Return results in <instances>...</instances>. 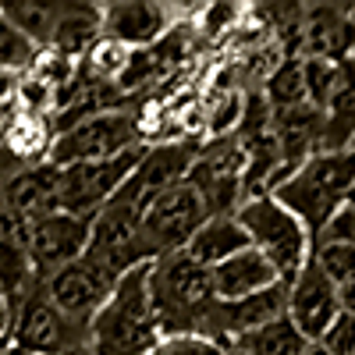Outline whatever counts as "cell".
I'll use <instances>...</instances> for the list:
<instances>
[{"label":"cell","mask_w":355,"mask_h":355,"mask_svg":"<svg viewBox=\"0 0 355 355\" xmlns=\"http://www.w3.org/2000/svg\"><path fill=\"white\" fill-rule=\"evenodd\" d=\"M164 341L160 316L150 299V263L128 270L89 323V355H150Z\"/></svg>","instance_id":"obj_1"},{"label":"cell","mask_w":355,"mask_h":355,"mask_svg":"<svg viewBox=\"0 0 355 355\" xmlns=\"http://www.w3.org/2000/svg\"><path fill=\"white\" fill-rule=\"evenodd\" d=\"M150 299L164 334H206L217 306L210 270L189 252H171L150 263Z\"/></svg>","instance_id":"obj_2"},{"label":"cell","mask_w":355,"mask_h":355,"mask_svg":"<svg viewBox=\"0 0 355 355\" xmlns=\"http://www.w3.org/2000/svg\"><path fill=\"white\" fill-rule=\"evenodd\" d=\"M288 210L306 224V231L316 234L327 227V220L355 199V150L345 153H313L302 167L274 192Z\"/></svg>","instance_id":"obj_3"},{"label":"cell","mask_w":355,"mask_h":355,"mask_svg":"<svg viewBox=\"0 0 355 355\" xmlns=\"http://www.w3.org/2000/svg\"><path fill=\"white\" fill-rule=\"evenodd\" d=\"M234 217H239V224L245 227L252 249L270 259L281 284H291L302 274V266L313 256V234L306 231V224L295 217L281 199H274V196L245 199Z\"/></svg>","instance_id":"obj_4"},{"label":"cell","mask_w":355,"mask_h":355,"mask_svg":"<svg viewBox=\"0 0 355 355\" xmlns=\"http://www.w3.org/2000/svg\"><path fill=\"white\" fill-rule=\"evenodd\" d=\"M85 256L107 266L114 277H125L135 266L153 263V249L142 234V202L128 182L93 217V234H89Z\"/></svg>","instance_id":"obj_5"},{"label":"cell","mask_w":355,"mask_h":355,"mask_svg":"<svg viewBox=\"0 0 355 355\" xmlns=\"http://www.w3.org/2000/svg\"><path fill=\"white\" fill-rule=\"evenodd\" d=\"M139 146H146L139 114H132L128 107H114V110H100L93 117H85L75 128L57 135L50 164L71 167V164H89V160H114L121 153L139 150Z\"/></svg>","instance_id":"obj_6"},{"label":"cell","mask_w":355,"mask_h":355,"mask_svg":"<svg viewBox=\"0 0 355 355\" xmlns=\"http://www.w3.org/2000/svg\"><path fill=\"white\" fill-rule=\"evenodd\" d=\"M142 153H146V146L114 157V160H89V164L57 167V210L75 214V217H96L135 174Z\"/></svg>","instance_id":"obj_7"},{"label":"cell","mask_w":355,"mask_h":355,"mask_svg":"<svg viewBox=\"0 0 355 355\" xmlns=\"http://www.w3.org/2000/svg\"><path fill=\"white\" fill-rule=\"evenodd\" d=\"M206 220H210V214H206L199 192L189 182L157 196V199H150L142 206V234L153 249V259L171 256V252H185L192 234Z\"/></svg>","instance_id":"obj_8"},{"label":"cell","mask_w":355,"mask_h":355,"mask_svg":"<svg viewBox=\"0 0 355 355\" xmlns=\"http://www.w3.org/2000/svg\"><path fill=\"white\" fill-rule=\"evenodd\" d=\"M85 341H89V331L71 323L46 299L43 288L28 299V306L18 313L8 334V345L21 355H71V352H82Z\"/></svg>","instance_id":"obj_9"},{"label":"cell","mask_w":355,"mask_h":355,"mask_svg":"<svg viewBox=\"0 0 355 355\" xmlns=\"http://www.w3.org/2000/svg\"><path fill=\"white\" fill-rule=\"evenodd\" d=\"M117 281H121V277H114L107 266H100L96 259L82 256V259L61 266L57 274H50L43 281V291L71 323H78V327L89 331L93 316L103 309V302L114 295Z\"/></svg>","instance_id":"obj_10"},{"label":"cell","mask_w":355,"mask_h":355,"mask_svg":"<svg viewBox=\"0 0 355 355\" xmlns=\"http://www.w3.org/2000/svg\"><path fill=\"white\" fill-rule=\"evenodd\" d=\"M89 234H93V217H75L57 210L40 220H28V259H33L40 281L82 259L89 249Z\"/></svg>","instance_id":"obj_11"},{"label":"cell","mask_w":355,"mask_h":355,"mask_svg":"<svg viewBox=\"0 0 355 355\" xmlns=\"http://www.w3.org/2000/svg\"><path fill=\"white\" fill-rule=\"evenodd\" d=\"M338 313H341L338 284L323 274L309 256L302 274L288 284V320L295 323V331H299L306 341H320Z\"/></svg>","instance_id":"obj_12"},{"label":"cell","mask_w":355,"mask_h":355,"mask_svg":"<svg viewBox=\"0 0 355 355\" xmlns=\"http://www.w3.org/2000/svg\"><path fill=\"white\" fill-rule=\"evenodd\" d=\"M174 11L178 4H157V0H110L103 4V36L132 50H146L160 43L174 25H182Z\"/></svg>","instance_id":"obj_13"},{"label":"cell","mask_w":355,"mask_h":355,"mask_svg":"<svg viewBox=\"0 0 355 355\" xmlns=\"http://www.w3.org/2000/svg\"><path fill=\"white\" fill-rule=\"evenodd\" d=\"M288 316V284H274L259 295H249V299H239V302H220L214 306L210 313V323H206V338H217L220 345H234L239 338L266 327Z\"/></svg>","instance_id":"obj_14"},{"label":"cell","mask_w":355,"mask_h":355,"mask_svg":"<svg viewBox=\"0 0 355 355\" xmlns=\"http://www.w3.org/2000/svg\"><path fill=\"white\" fill-rule=\"evenodd\" d=\"M302 57H323L334 64L355 57V25L345 18L341 4H306Z\"/></svg>","instance_id":"obj_15"},{"label":"cell","mask_w":355,"mask_h":355,"mask_svg":"<svg viewBox=\"0 0 355 355\" xmlns=\"http://www.w3.org/2000/svg\"><path fill=\"white\" fill-rule=\"evenodd\" d=\"M210 284H214V295L220 302H239V299H249V295H259L266 288L281 284V277L270 266V259L249 245L245 252H239V256H231L227 263L214 266Z\"/></svg>","instance_id":"obj_16"},{"label":"cell","mask_w":355,"mask_h":355,"mask_svg":"<svg viewBox=\"0 0 355 355\" xmlns=\"http://www.w3.org/2000/svg\"><path fill=\"white\" fill-rule=\"evenodd\" d=\"M274 139L281 146V157L288 167H302L313 153H320L323 142V110L313 103H299L288 110H274Z\"/></svg>","instance_id":"obj_17"},{"label":"cell","mask_w":355,"mask_h":355,"mask_svg":"<svg viewBox=\"0 0 355 355\" xmlns=\"http://www.w3.org/2000/svg\"><path fill=\"white\" fill-rule=\"evenodd\" d=\"M355 150V57L341 61L338 85L323 107V142L320 153H345Z\"/></svg>","instance_id":"obj_18"},{"label":"cell","mask_w":355,"mask_h":355,"mask_svg":"<svg viewBox=\"0 0 355 355\" xmlns=\"http://www.w3.org/2000/svg\"><path fill=\"white\" fill-rule=\"evenodd\" d=\"M103 36V4H85V0H64L61 21L53 28V40L46 50H57L68 61H82V57L96 46Z\"/></svg>","instance_id":"obj_19"},{"label":"cell","mask_w":355,"mask_h":355,"mask_svg":"<svg viewBox=\"0 0 355 355\" xmlns=\"http://www.w3.org/2000/svg\"><path fill=\"white\" fill-rule=\"evenodd\" d=\"M252 242H249V234L245 227L239 224V217H210L196 234H192V242L185 245V252L206 266V270H214V266L227 263L231 256H239L245 252Z\"/></svg>","instance_id":"obj_20"},{"label":"cell","mask_w":355,"mask_h":355,"mask_svg":"<svg viewBox=\"0 0 355 355\" xmlns=\"http://www.w3.org/2000/svg\"><path fill=\"white\" fill-rule=\"evenodd\" d=\"M53 142H57L53 114H25V110H18L15 125H11V135L4 142V153L21 167H43V164H50Z\"/></svg>","instance_id":"obj_21"},{"label":"cell","mask_w":355,"mask_h":355,"mask_svg":"<svg viewBox=\"0 0 355 355\" xmlns=\"http://www.w3.org/2000/svg\"><path fill=\"white\" fill-rule=\"evenodd\" d=\"M0 11L28 43L46 50L57 21H61L64 0H0Z\"/></svg>","instance_id":"obj_22"},{"label":"cell","mask_w":355,"mask_h":355,"mask_svg":"<svg viewBox=\"0 0 355 355\" xmlns=\"http://www.w3.org/2000/svg\"><path fill=\"white\" fill-rule=\"evenodd\" d=\"M306 345H309V341L295 331V323H291L288 316H281V320H274V323H266V327H259V331L239 338L231 348H239L242 355H302Z\"/></svg>","instance_id":"obj_23"},{"label":"cell","mask_w":355,"mask_h":355,"mask_svg":"<svg viewBox=\"0 0 355 355\" xmlns=\"http://www.w3.org/2000/svg\"><path fill=\"white\" fill-rule=\"evenodd\" d=\"M302 61H306V57H284V61L274 68V75L266 78V85H263V96H266V103H270L274 110H288V107L309 103V100H306Z\"/></svg>","instance_id":"obj_24"},{"label":"cell","mask_w":355,"mask_h":355,"mask_svg":"<svg viewBox=\"0 0 355 355\" xmlns=\"http://www.w3.org/2000/svg\"><path fill=\"white\" fill-rule=\"evenodd\" d=\"M313 263L338 288L355 281V245H345V242H313Z\"/></svg>","instance_id":"obj_25"},{"label":"cell","mask_w":355,"mask_h":355,"mask_svg":"<svg viewBox=\"0 0 355 355\" xmlns=\"http://www.w3.org/2000/svg\"><path fill=\"white\" fill-rule=\"evenodd\" d=\"M36 53H40V46L28 43L18 28L4 18V11H0V68H8L15 75H25L28 68H33Z\"/></svg>","instance_id":"obj_26"},{"label":"cell","mask_w":355,"mask_h":355,"mask_svg":"<svg viewBox=\"0 0 355 355\" xmlns=\"http://www.w3.org/2000/svg\"><path fill=\"white\" fill-rule=\"evenodd\" d=\"M338 75H341V64L334 61H323V57H306L302 61V78H306V100L323 110L338 85Z\"/></svg>","instance_id":"obj_27"},{"label":"cell","mask_w":355,"mask_h":355,"mask_svg":"<svg viewBox=\"0 0 355 355\" xmlns=\"http://www.w3.org/2000/svg\"><path fill=\"white\" fill-rule=\"evenodd\" d=\"M227 345L206 334H164V341L150 355H224Z\"/></svg>","instance_id":"obj_28"},{"label":"cell","mask_w":355,"mask_h":355,"mask_svg":"<svg viewBox=\"0 0 355 355\" xmlns=\"http://www.w3.org/2000/svg\"><path fill=\"white\" fill-rule=\"evenodd\" d=\"M320 345L331 355H355V316L341 309L334 316V323L327 327V334L320 338Z\"/></svg>","instance_id":"obj_29"},{"label":"cell","mask_w":355,"mask_h":355,"mask_svg":"<svg viewBox=\"0 0 355 355\" xmlns=\"http://www.w3.org/2000/svg\"><path fill=\"white\" fill-rule=\"evenodd\" d=\"M316 242H345V245H355V199L345 202L341 210L327 220V227L316 234Z\"/></svg>","instance_id":"obj_30"},{"label":"cell","mask_w":355,"mask_h":355,"mask_svg":"<svg viewBox=\"0 0 355 355\" xmlns=\"http://www.w3.org/2000/svg\"><path fill=\"white\" fill-rule=\"evenodd\" d=\"M239 11H242L239 4H206L196 21L202 28V36H217L224 25H239Z\"/></svg>","instance_id":"obj_31"},{"label":"cell","mask_w":355,"mask_h":355,"mask_svg":"<svg viewBox=\"0 0 355 355\" xmlns=\"http://www.w3.org/2000/svg\"><path fill=\"white\" fill-rule=\"evenodd\" d=\"M18 78H21V75H15V71H8V68H0V107H4V103H11V100H15V89H18Z\"/></svg>","instance_id":"obj_32"},{"label":"cell","mask_w":355,"mask_h":355,"mask_svg":"<svg viewBox=\"0 0 355 355\" xmlns=\"http://www.w3.org/2000/svg\"><path fill=\"white\" fill-rule=\"evenodd\" d=\"M15 117H18V107H15V100L0 107V150H4V142H8V135H11Z\"/></svg>","instance_id":"obj_33"},{"label":"cell","mask_w":355,"mask_h":355,"mask_svg":"<svg viewBox=\"0 0 355 355\" xmlns=\"http://www.w3.org/2000/svg\"><path fill=\"white\" fill-rule=\"evenodd\" d=\"M338 295H341V309L355 316V281H348L345 288H338Z\"/></svg>","instance_id":"obj_34"},{"label":"cell","mask_w":355,"mask_h":355,"mask_svg":"<svg viewBox=\"0 0 355 355\" xmlns=\"http://www.w3.org/2000/svg\"><path fill=\"white\" fill-rule=\"evenodd\" d=\"M8 334H11V313H8L4 295H0V341H8Z\"/></svg>","instance_id":"obj_35"},{"label":"cell","mask_w":355,"mask_h":355,"mask_svg":"<svg viewBox=\"0 0 355 355\" xmlns=\"http://www.w3.org/2000/svg\"><path fill=\"white\" fill-rule=\"evenodd\" d=\"M302 355H331V352H327V348H323L320 341H309V345L302 348Z\"/></svg>","instance_id":"obj_36"},{"label":"cell","mask_w":355,"mask_h":355,"mask_svg":"<svg viewBox=\"0 0 355 355\" xmlns=\"http://www.w3.org/2000/svg\"><path fill=\"white\" fill-rule=\"evenodd\" d=\"M0 355H18V352H15V348H11V345H8V348H4V352H0Z\"/></svg>","instance_id":"obj_37"},{"label":"cell","mask_w":355,"mask_h":355,"mask_svg":"<svg viewBox=\"0 0 355 355\" xmlns=\"http://www.w3.org/2000/svg\"><path fill=\"white\" fill-rule=\"evenodd\" d=\"M224 355H242V352H239V348H227V352H224Z\"/></svg>","instance_id":"obj_38"},{"label":"cell","mask_w":355,"mask_h":355,"mask_svg":"<svg viewBox=\"0 0 355 355\" xmlns=\"http://www.w3.org/2000/svg\"><path fill=\"white\" fill-rule=\"evenodd\" d=\"M4 348H8V341H0V352H4Z\"/></svg>","instance_id":"obj_39"},{"label":"cell","mask_w":355,"mask_h":355,"mask_svg":"<svg viewBox=\"0 0 355 355\" xmlns=\"http://www.w3.org/2000/svg\"><path fill=\"white\" fill-rule=\"evenodd\" d=\"M18 355H21V352H18Z\"/></svg>","instance_id":"obj_40"}]
</instances>
